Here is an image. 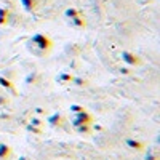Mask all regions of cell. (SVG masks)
Returning <instances> with one entry per match:
<instances>
[{"label":"cell","mask_w":160,"mask_h":160,"mask_svg":"<svg viewBox=\"0 0 160 160\" xmlns=\"http://www.w3.org/2000/svg\"><path fill=\"white\" fill-rule=\"evenodd\" d=\"M127 144L130 146V147H133V149H138V151H141L143 149V144L141 143H138V141H133V140H128Z\"/></svg>","instance_id":"obj_3"},{"label":"cell","mask_w":160,"mask_h":160,"mask_svg":"<svg viewBox=\"0 0 160 160\" xmlns=\"http://www.w3.org/2000/svg\"><path fill=\"white\" fill-rule=\"evenodd\" d=\"M0 83H2V85H3L5 88H10V90L13 88V85H11V83H10L8 80H5V79H0Z\"/></svg>","instance_id":"obj_5"},{"label":"cell","mask_w":160,"mask_h":160,"mask_svg":"<svg viewBox=\"0 0 160 160\" xmlns=\"http://www.w3.org/2000/svg\"><path fill=\"white\" fill-rule=\"evenodd\" d=\"M71 110H77V114H79V112H82L83 109H82L80 106H72V107H71Z\"/></svg>","instance_id":"obj_10"},{"label":"cell","mask_w":160,"mask_h":160,"mask_svg":"<svg viewBox=\"0 0 160 160\" xmlns=\"http://www.w3.org/2000/svg\"><path fill=\"white\" fill-rule=\"evenodd\" d=\"M23 3H24V5H26L29 10H31L32 6H34V0H23Z\"/></svg>","instance_id":"obj_7"},{"label":"cell","mask_w":160,"mask_h":160,"mask_svg":"<svg viewBox=\"0 0 160 160\" xmlns=\"http://www.w3.org/2000/svg\"><path fill=\"white\" fill-rule=\"evenodd\" d=\"M66 15H67V16H75V15H77V11H75V10H67Z\"/></svg>","instance_id":"obj_9"},{"label":"cell","mask_w":160,"mask_h":160,"mask_svg":"<svg viewBox=\"0 0 160 160\" xmlns=\"http://www.w3.org/2000/svg\"><path fill=\"white\" fill-rule=\"evenodd\" d=\"M122 58L125 59V62H128V64H131V66L140 64V58H136L135 54H131V53H128V51H123V53H122Z\"/></svg>","instance_id":"obj_1"},{"label":"cell","mask_w":160,"mask_h":160,"mask_svg":"<svg viewBox=\"0 0 160 160\" xmlns=\"http://www.w3.org/2000/svg\"><path fill=\"white\" fill-rule=\"evenodd\" d=\"M72 24H75V26H83L85 23H83L80 18H75V19H72Z\"/></svg>","instance_id":"obj_8"},{"label":"cell","mask_w":160,"mask_h":160,"mask_svg":"<svg viewBox=\"0 0 160 160\" xmlns=\"http://www.w3.org/2000/svg\"><path fill=\"white\" fill-rule=\"evenodd\" d=\"M31 127H42V122H40L39 119H32V122H31Z\"/></svg>","instance_id":"obj_6"},{"label":"cell","mask_w":160,"mask_h":160,"mask_svg":"<svg viewBox=\"0 0 160 160\" xmlns=\"http://www.w3.org/2000/svg\"><path fill=\"white\" fill-rule=\"evenodd\" d=\"M77 130L80 131V133H88L90 127H88V125H80V127H77Z\"/></svg>","instance_id":"obj_4"},{"label":"cell","mask_w":160,"mask_h":160,"mask_svg":"<svg viewBox=\"0 0 160 160\" xmlns=\"http://www.w3.org/2000/svg\"><path fill=\"white\" fill-rule=\"evenodd\" d=\"M10 152H11L10 146H6V144H0V160L6 158V157L10 155Z\"/></svg>","instance_id":"obj_2"}]
</instances>
